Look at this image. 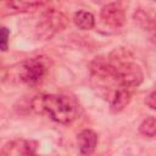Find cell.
Masks as SVG:
<instances>
[{"mask_svg": "<svg viewBox=\"0 0 156 156\" xmlns=\"http://www.w3.org/2000/svg\"><path fill=\"white\" fill-rule=\"evenodd\" d=\"M32 110L38 113H46L57 123L69 124L76 121L80 112L79 102L69 95L65 94H49L35 96L32 102Z\"/></svg>", "mask_w": 156, "mask_h": 156, "instance_id": "obj_1", "label": "cell"}, {"mask_svg": "<svg viewBox=\"0 0 156 156\" xmlns=\"http://www.w3.org/2000/svg\"><path fill=\"white\" fill-rule=\"evenodd\" d=\"M48 68V63L43 57H32L21 63L18 76L20 79L27 85L37 87L44 80Z\"/></svg>", "mask_w": 156, "mask_h": 156, "instance_id": "obj_2", "label": "cell"}, {"mask_svg": "<svg viewBox=\"0 0 156 156\" xmlns=\"http://www.w3.org/2000/svg\"><path fill=\"white\" fill-rule=\"evenodd\" d=\"M67 23L68 20L62 12H46L35 27V35L40 40H48L52 38L57 32L62 30L67 26Z\"/></svg>", "mask_w": 156, "mask_h": 156, "instance_id": "obj_3", "label": "cell"}, {"mask_svg": "<svg viewBox=\"0 0 156 156\" xmlns=\"http://www.w3.org/2000/svg\"><path fill=\"white\" fill-rule=\"evenodd\" d=\"M100 17L105 24L110 27H115V28L122 27L126 22L124 9L122 7L119 2H111V4L105 5L101 9Z\"/></svg>", "mask_w": 156, "mask_h": 156, "instance_id": "obj_4", "label": "cell"}, {"mask_svg": "<svg viewBox=\"0 0 156 156\" xmlns=\"http://www.w3.org/2000/svg\"><path fill=\"white\" fill-rule=\"evenodd\" d=\"M39 143L32 139H16L7 143L0 151L1 155H34Z\"/></svg>", "mask_w": 156, "mask_h": 156, "instance_id": "obj_5", "label": "cell"}, {"mask_svg": "<svg viewBox=\"0 0 156 156\" xmlns=\"http://www.w3.org/2000/svg\"><path fill=\"white\" fill-rule=\"evenodd\" d=\"M37 7L35 2H28L24 0H0L1 15H15L21 12L33 11Z\"/></svg>", "mask_w": 156, "mask_h": 156, "instance_id": "obj_6", "label": "cell"}, {"mask_svg": "<svg viewBox=\"0 0 156 156\" xmlns=\"http://www.w3.org/2000/svg\"><path fill=\"white\" fill-rule=\"evenodd\" d=\"M132 90L133 89L130 88L121 87L113 91V94L108 98V102L112 112H119L129 104L132 99Z\"/></svg>", "mask_w": 156, "mask_h": 156, "instance_id": "obj_7", "label": "cell"}, {"mask_svg": "<svg viewBox=\"0 0 156 156\" xmlns=\"http://www.w3.org/2000/svg\"><path fill=\"white\" fill-rule=\"evenodd\" d=\"M98 134L91 129H84L77 135V143L79 151L83 155H90L95 151L98 145Z\"/></svg>", "mask_w": 156, "mask_h": 156, "instance_id": "obj_8", "label": "cell"}, {"mask_svg": "<svg viewBox=\"0 0 156 156\" xmlns=\"http://www.w3.org/2000/svg\"><path fill=\"white\" fill-rule=\"evenodd\" d=\"M73 22L74 24L79 28V29H83V30H89L94 27L95 24V17L91 12L89 11H84V10H80V11H77L73 16Z\"/></svg>", "mask_w": 156, "mask_h": 156, "instance_id": "obj_9", "label": "cell"}, {"mask_svg": "<svg viewBox=\"0 0 156 156\" xmlns=\"http://www.w3.org/2000/svg\"><path fill=\"white\" fill-rule=\"evenodd\" d=\"M139 132L149 138H154L156 134V119L154 116H149L147 118H145L140 127H139Z\"/></svg>", "mask_w": 156, "mask_h": 156, "instance_id": "obj_10", "label": "cell"}, {"mask_svg": "<svg viewBox=\"0 0 156 156\" xmlns=\"http://www.w3.org/2000/svg\"><path fill=\"white\" fill-rule=\"evenodd\" d=\"M134 20H135V22H136L140 27H143V28H145V29H152V27H154L152 20H151L150 16H149L146 12H144L143 10H138V11L134 13Z\"/></svg>", "mask_w": 156, "mask_h": 156, "instance_id": "obj_11", "label": "cell"}, {"mask_svg": "<svg viewBox=\"0 0 156 156\" xmlns=\"http://www.w3.org/2000/svg\"><path fill=\"white\" fill-rule=\"evenodd\" d=\"M9 37L10 30L6 27H0V50L6 51L9 48Z\"/></svg>", "mask_w": 156, "mask_h": 156, "instance_id": "obj_12", "label": "cell"}, {"mask_svg": "<svg viewBox=\"0 0 156 156\" xmlns=\"http://www.w3.org/2000/svg\"><path fill=\"white\" fill-rule=\"evenodd\" d=\"M145 104L151 108V110H155L156 108V91L152 90L145 99Z\"/></svg>", "mask_w": 156, "mask_h": 156, "instance_id": "obj_13", "label": "cell"}]
</instances>
